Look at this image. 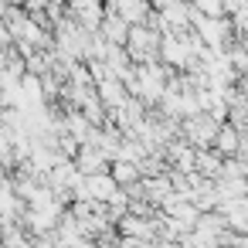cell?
Returning a JSON list of instances; mask_svg holds the SVG:
<instances>
[{"instance_id": "cell-1", "label": "cell", "mask_w": 248, "mask_h": 248, "mask_svg": "<svg viewBox=\"0 0 248 248\" xmlns=\"http://www.w3.org/2000/svg\"><path fill=\"white\" fill-rule=\"evenodd\" d=\"M241 143H245V136H238L231 126H221V133H217V143H214V150L224 156V153H241Z\"/></svg>"}, {"instance_id": "cell-2", "label": "cell", "mask_w": 248, "mask_h": 248, "mask_svg": "<svg viewBox=\"0 0 248 248\" xmlns=\"http://www.w3.org/2000/svg\"><path fill=\"white\" fill-rule=\"evenodd\" d=\"M0 248H4V245H0Z\"/></svg>"}]
</instances>
